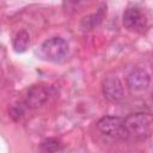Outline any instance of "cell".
<instances>
[{
	"instance_id": "obj_9",
	"label": "cell",
	"mask_w": 153,
	"mask_h": 153,
	"mask_svg": "<svg viewBox=\"0 0 153 153\" xmlns=\"http://www.w3.org/2000/svg\"><path fill=\"white\" fill-rule=\"evenodd\" d=\"M42 151L44 152H56V151H60L61 149V143L57 139H53V137H49V139H45L44 141H42Z\"/></svg>"
},
{
	"instance_id": "obj_2",
	"label": "cell",
	"mask_w": 153,
	"mask_h": 153,
	"mask_svg": "<svg viewBox=\"0 0 153 153\" xmlns=\"http://www.w3.org/2000/svg\"><path fill=\"white\" fill-rule=\"evenodd\" d=\"M69 47L66 39L61 37H51L44 41L41 45V55L51 62L62 61L68 54Z\"/></svg>"
},
{
	"instance_id": "obj_4",
	"label": "cell",
	"mask_w": 153,
	"mask_h": 153,
	"mask_svg": "<svg viewBox=\"0 0 153 153\" xmlns=\"http://www.w3.org/2000/svg\"><path fill=\"white\" fill-rule=\"evenodd\" d=\"M122 22L124 27L133 32L142 33L147 29V18L145 13L137 7H128L123 12Z\"/></svg>"
},
{
	"instance_id": "obj_7",
	"label": "cell",
	"mask_w": 153,
	"mask_h": 153,
	"mask_svg": "<svg viewBox=\"0 0 153 153\" xmlns=\"http://www.w3.org/2000/svg\"><path fill=\"white\" fill-rule=\"evenodd\" d=\"M47 99H48L47 88L41 85H35L27 91L24 104L26 105L27 109H36L42 104H44Z\"/></svg>"
},
{
	"instance_id": "obj_6",
	"label": "cell",
	"mask_w": 153,
	"mask_h": 153,
	"mask_svg": "<svg viewBox=\"0 0 153 153\" xmlns=\"http://www.w3.org/2000/svg\"><path fill=\"white\" fill-rule=\"evenodd\" d=\"M103 94L110 102H118L123 97V86L118 78L109 76L103 81Z\"/></svg>"
},
{
	"instance_id": "obj_5",
	"label": "cell",
	"mask_w": 153,
	"mask_h": 153,
	"mask_svg": "<svg viewBox=\"0 0 153 153\" xmlns=\"http://www.w3.org/2000/svg\"><path fill=\"white\" fill-rule=\"evenodd\" d=\"M151 76L143 68H134L127 76V85L131 91L140 92L149 86Z\"/></svg>"
},
{
	"instance_id": "obj_8",
	"label": "cell",
	"mask_w": 153,
	"mask_h": 153,
	"mask_svg": "<svg viewBox=\"0 0 153 153\" xmlns=\"http://www.w3.org/2000/svg\"><path fill=\"white\" fill-rule=\"evenodd\" d=\"M13 48L17 53L25 51L30 45V36L25 30H20L13 37Z\"/></svg>"
},
{
	"instance_id": "obj_1",
	"label": "cell",
	"mask_w": 153,
	"mask_h": 153,
	"mask_svg": "<svg viewBox=\"0 0 153 153\" xmlns=\"http://www.w3.org/2000/svg\"><path fill=\"white\" fill-rule=\"evenodd\" d=\"M124 120V127L128 137L137 141H145L153 135V115L148 112H135L128 115Z\"/></svg>"
},
{
	"instance_id": "obj_3",
	"label": "cell",
	"mask_w": 153,
	"mask_h": 153,
	"mask_svg": "<svg viewBox=\"0 0 153 153\" xmlns=\"http://www.w3.org/2000/svg\"><path fill=\"white\" fill-rule=\"evenodd\" d=\"M98 130L112 139L127 140L128 134L124 127V120L118 116H104L97 122Z\"/></svg>"
}]
</instances>
